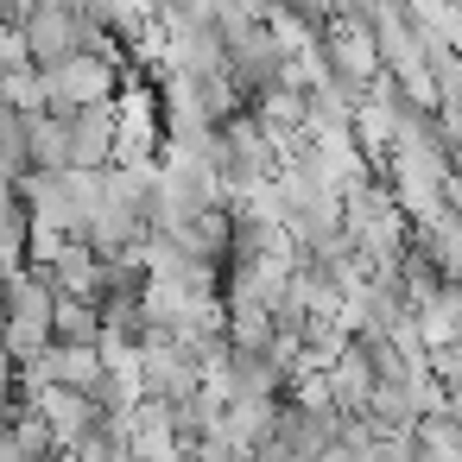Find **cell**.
<instances>
[{"label":"cell","mask_w":462,"mask_h":462,"mask_svg":"<svg viewBox=\"0 0 462 462\" xmlns=\"http://www.w3.org/2000/svg\"><path fill=\"white\" fill-rule=\"evenodd\" d=\"M39 77H45V108H58V115L115 96V64L96 58V51H70L58 64H39Z\"/></svg>","instance_id":"6da1fadb"},{"label":"cell","mask_w":462,"mask_h":462,"mask_svg":"<svg viewBox=\"0 0 462 462\" xmlns=\"http://www.w3.org/2000/svg\"><path fill=\"white\" fill-rule=\"evenodd\" d=\"M64 127H70V165H108L115 159V108L108 102L70 108Z\"/></svg>","instance_id":"7a4b0ae2"},{"label":"cell","mask_w":462,"mask_h":462,"mask_svg":"<svg viewBox=\"0 0 462 462\" xmlns=\"http://www.w3.org/2000/svg\"><path fill=\"white\" fill-rule=\"evenodd\" d=\"M51 336L58 342H102V304L89 291H58L51 298Z\"/></svg>","instance_id":"3957f363"},{"label":"cell","mask_w":462,"mask_h":462,"mask_svg":"<svg viewBox=\"0 0 462 462\" xmlns=\"http://www.w3.org/2000/svg\"><path fill=\"white\" fill-rule=\"evenodd\" d=\"M20 393V367H14V348H7V336H0V405H7Z\"/></svg>","instance_id":"277c9868"}]
</instances>
